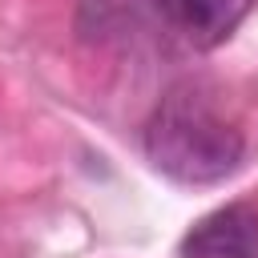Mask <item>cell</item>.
<instances>
[{
    "instance_id": "1",
    "label": "cell",
    "mask_w": 258,
    "mask_h": 258,
    "mask_svg": "<svg viewBox=\"0 0 258 258\" xmlns=\"http://www.w3.org/2000/svg\"><path fill=\"white\" fill-rule=\"evenodd\" d=\"M246 137L230 125L198 89H173L161 97L145 125V157L157 173L181 185H210L242 165Z\"/></svg>"
},
{
    "instance_id": "2",
    "label": "cell",
    "mask_w": 258,
    "mask_h": 258,
    "mask_svg": "<svg viewBox=\"0 0 258 258\" xmlns=\"http://www.w3.org/2000/svg\"><path fill=\"white\" fill-rule=\"evenodd\" d=\"M181 258H258V206L230 202L206 218H198L181 246Z\"/></svg>"
},
{
    "instance_id": "3",
    "label": "cell",
    "mask_w": 258,
    "mask_h": 258,
    "mask_svg": "<svg viewBox=\"0 0 258 258\" xmlns=\"http://www.w3.org/2000/svg\"><path fill=\"white\" fill-rule=\"evenodd\" d=\"M165 8L198 48H214L242 24L250 0H165Z\"/></svg>"
}]
</instances>
